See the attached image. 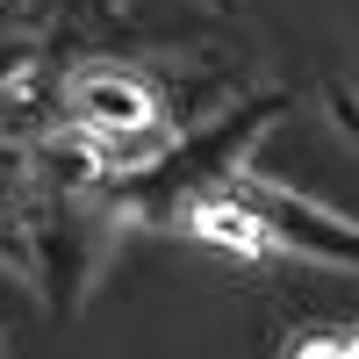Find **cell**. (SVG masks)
I'll use <instances>...</instances> for the list:
<instances>
[{"instance_id":"1","label":"cell","mask_w":359,"mask_h":359,"mask_svg":"<svg viewBox=\"0 0 359 359\" xmlns=\"http://www.w3.org/2000/svg\"><path fill=\"white\" fill-rule=\"evenodd\" d=\"M194 230H201V237H223L230 252H266V245H273V230H266L259 216H245V208H230V201L201 208V216H194Z\"/></svg>"}]
</instances>
